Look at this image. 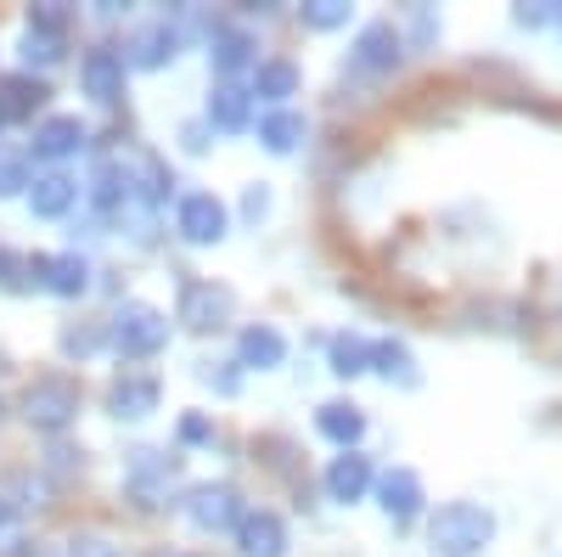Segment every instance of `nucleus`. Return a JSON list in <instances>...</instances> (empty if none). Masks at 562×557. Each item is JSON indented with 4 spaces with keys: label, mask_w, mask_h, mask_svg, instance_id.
Returning <instances> with one entry per match:
<instances>
[{
    "label": "nucleus",
    "mask_w": 562,
    "mask_h": 557,
    "mask_svg": "<svg viewBox=\"0 0 562 557\" xmlns=\"http://www.w3.org/2000/svg\"><path fill=\"white\" fill-rule=\"evenodd\" d=\"M428 541L439 557H479L495 541V513L479 501H445L428 519Z\"/></svg>",
    "instance_id": "obj_1"
},
{
    "label": "nucleus",
    "mask_w": 562,
    "mask_h": 557,
    "mask_svg": "<svg viewBox=\"0 0 562 557\" xmlns=\"http://www.w3.org/2000/svg\"><path fill=\"white\" fill-rule=\"evenodd\" d=\"M108 344H113L124 360H147V355H158V349L169 344V315H164L158 304L130 299V304H119L113 321H108Z\"/></svg>",
    "instance_id": "obj_2"
},
{
    "label": "nucleus",
    "mask_w": 562,
    "mask_h": 557,
    "mask_svg": "<svg viewBox=\"0 0 562 557\" xmlns=\"http://www.w3.org/2000/svg\"><path fill=\"white\" fill-rule=\"evenodd\" d=\"M79 405H85L79 383L63 378V371H45V378H34L23 389V423L40 428V434H63L74 416H79Z\"/></svg>",
    "instance_id": "obj_3"
},
{
    "label": "nucleus",
    "mask_w": 562,
    "mask_h": 557,
    "mask_svg": "<svg viewBox=\"0 0 562 557\" xmlns=\"http://www.w3.org/2000/svg\"><path fill=\"white\" fill-rule=\"evenodd\" d=\"M243 490L237 484H198L186 495V519H192L203 535H220V530H237L243 524Z\"/></svg>",
    "instance_id": "obj_4"
},
{
    "label": "nucleus",
    "mask_w": 562,
    "mask_h": 557,
    "mask_svg": "<svg viewBox=\"0 0 562 557\" xmlns=\"http://www.w3.org/2000/svg\"><path fill=\"white\" fill-rule=\"evenodd\" d=\"M231 310H237V293H231L225 282H186L175 321H186L192 333H214V327L231 321Z\"/></svg>",
    "instance_id": "obj_5"
},
{
    "label": "nucleus",
    "mask_w": 562,
    "mask_h": 557,
    "mask_svg": "<svg viewBox=\"0 0 562 557\" xmlns=\"http://www.w3.org/2000/svg\"><path fill=\"white\" fill-rule=\"evenodd\" d=\"M225 225H231V214H225V203L214 192H186L180 209H175V231H180L186 243H198V248L220 243Z\"/></svg>",
    "instance_id": "obj_6"
},
{
    "label": "nucleus",
    "mask_w": 562,
    "mask_h": 557,
    "mask_svg": "<svg viewBox=\"0 0 562 557\" xmlns=\"http://www.w3.org/2000/svg\"><path fill=\"white\" fill-rule=\"evenodd\" d=\"M79 85L90 102L113 108L124 97V52H113V45H90V52L79 57Z\"/></svg>",
    "instance_id": "obj_7"
},
{
    "label": "nucleus",
    "mask_w": 562,
    "mask_h": 557,
    "mask_svg": "<svg viewBox=\"0 0 562 557\" xmlns=\"http://www.w3.org/2000/svg\"><path fill=\"white\" fill-rule=\"evenodd\" d=\"M29 270H34V282L57 299H79L90 288V265L79 254H40V259H29Z\"/></svg>",
    "instance_id": "obj_8"
},
{
    "label": "nucleus",
    "mask_w": 562,
    "mask_h": 557,
    "mask_svg": "<svg viewBox=\"0 0 562 557\" xmlns=\"http://www.w3.org/2000/svg\"><path fill=\"white\" fill-rule=\"evenodd\" d=\"M158 400H164V383L153 378V371H124V378H113V389H108V411L113 416H153L158 411Z\"/></svg>",
    "instance_id": "obj_9"
},
{
    "label": "nucleus",
    "mask_w": 562,
    "mask_h": 557,
    "mask_svg": "<svg viewBox=\"0 0 562 557\" xmlns=\"http://www.w3.org/2000/svg\"><path fill=\"white\" fill-rule=\"evenodd\" d=\"M237 546H243V557H288V524L270 506H254L237 524Z\"/></svg>",
    "instance_id": "obj_10"
},
{
    "label": "nucleus",
    "mask_w": 562,
    "mask_h": 557,
    "mask_svg": "<svg viewBox=\"0 0 562 557\" xmlns=\"http://www.w3.org/2000/svg\"><path fill=\"white\" fill-rule=\"evenodd\" d=\"M400 57H405V40H400L394 23H366V29H360V40H355V68H366V74H394Z\"/></svg>",
    "instance_id": "obj_11"
},
{
    "label": "nucleus",
    "mask_w": 562,
    "mask_h": 557,
    "mask_svg": "<svg viewBox=\"0 0 562 557\" xmlns=\"http://www.w3.org/2000/svg\"><path fill=\"white\" fill-rule=\"evenodd\" d=\"M422 501H428V495H422V479H416L411 468H389V474L378 479V506H383L394 524H411V519L422 513Z\"/></svg>",
    "instance_id": "obj_12"
},
{
    "label": "nucleus",
    "mask_w": 562,
    "mask_h": 557,
    "mask_svg": "<svg viewBox=\"0 0 562 557\" xmlns=\"http://www.w3.org/2000/svg\"><path fill=\"white\" fill-rule=\"evenodd\" d=\"M175 52H180V29H169V23H147V29H135V34H130L124 68H164V63H175Z\"/></svg>",
    "instance_id": "obj_13"
},
{
    "label": "nucleus",
    "mask_w": 562,
    "mask_h": 557,
    "mask_svg": "<svg viewBox=\"0 0 562 557\" xmlns=\"http://www.w3.org/2000/svg\"><path fill=\"white\" fill-rule=\"evenodd\" d=\"M248 119H254V97H248V85L220 79V85L209 90V124H214V130H225V135H237V130H248Z\"/></svg>",
    "instance_id": "obj_14"
},
{
    "label": "nucleus",
    "mask_w": 562,
    "mask_h": 557,
    "mask_svg": "<svg viewBox=\"0 0 562 557\" xmlns=\"http://www.w3.org/2000/svg\"><path fill=\"white\" fill-rule=\"evenodd\" d=\"M85 142H90V130L74 113H52V119H40V130H34V153L40 158H74Z\"/></svg>",
    "instance_id": "obj_15"
},
{
    "label": "nucleus",
    "mask_w": 562,
    "mask_h": 557,
    "mask_svg": "<svg viewBox=\"0 0 562 557\" xmlns=\"http://www.w3.org/2000/svg\"><path fill=\"white\" fill-rule=\"evenodd\" d=\"M371 490V461L360 456V450H344V456H333V461H326V495H333V501H360Z\"/></svg>",
    "instance_id": "obj_16"
},
{
    "label": "nucleus",
    "mask_w": 562,
    "mask_h": 557,
    "mask_svg": "<svg viewBox=\"0 0 562 557\" xmlns=\"http://www.w3.org/2000/svg\"><path fill=\"white\" fill-rule=\"evenodd\" d=\"M74 198H79V180H74V175H63V169L29 180V209H34L40 220H63V214L74 209Z\"/></svg>",
    "instance_id": "obj_17"
},
{
    "label": "nucleus",
    "mask_w": 562,
    "mask_h": 557,
    "mask_svg": "<svg viewBox=\"0 0 562 557\" xmlns=\"http://www.w3.org/2000/svg\"><path fill=\"white\" fill-rule=\"evenodd\" d=\"M288 360V338H281L276 327H265V321H254V327L237 333V366H254V371H270Z\"/></svg>",
    "instance_id": "obj_18"
},
{
    "label": "nucleus",
    "mask_w": 562,
    "mask_h": 557,
    "mask_svg": "<svg viewBox=\"0 0 562 557\" xmlns=\"http://www.w3.org/2000/svg\"><path fill=\"white\" fill-rule=\"evenodd\" d=\"M45 79L34 74H12V79H0V124H18V119H34V108H45Z\"/></svg>",
    "instance_id": "obj_19"
},
{
    "label": "nucleus",
    "mask_w": 562,
    "mask_h": 557,
    "mask_svg": "<svg viewBox=\"0 0 562 557\" xmlns=\"http://www.w3.org/2000/svg\"><path fill=\"white\" fill-rule=\"evenodd\" d=\"M315 428L333 439V445H344V450H355L360 445V434H366V411L355 405V400H326L321 411H315Z\"/></svg>",
    "instance_id": "obj_20"
},
{
    "label": "nucleus",
    "mask_w": 562,
    "mask_h": 557,
    "mask_svg": "<svg viewBox=\"0 0 562 557\" xmlns=\"http://www.w3.org/2000/svg\"><path fill=\"white\" fill-rule=\"evenodd\" d=\"M371 371H383L389 383H405V389L422 383L416 355H411V344H400V338H378V344H371Z\"/></svg>",
    "instance_id": "obj_21"
},
{
    "label": "nucleus",
    "mask_w": 562,
    "mask_h": 557,
    "mask_svg": "<svg viewBox=\"0 0 562 557\" xmlns=\"http://www.w3.org/2000/svg\"><path fill=\"white\" fill-rule=\"evenodd\" d=\"M299 63H288V57H270V63H259V74H254V90H248V97H265L270 108H281V102H288L293 97V90H299Z\"/></svg>",
    "instance_id": "obj_22"
},
{
    "label": "nucleus",
    "mask_w": 562,
    "mask_h": 557,
    "mask_svg": "<svg viewBox=\"0 0 562 557\" xmlns=\"http://www.w3.org/2000/svg\"><path fill=\"white\" fill-rule=\"evenodd\" d=\"M304 142V113H293V108H270L265 119H259V147L265 153H293Z\"/></svg>",
    "instance_id": "obj_23"
},
{
    "label": "nucleus",
    "mask_w": 562,
    "mask_h": 557,
    "mask_svg": "<svg viewBox=\"0 0 562 557\" xmlns=\"http://www.w3.org/2000/svg\"><path fill=\"white\" fill-rule=\"evenodd\" d=\"M209 63L231 79V74H243L248 63H254V40L243 34V29H214V40H209Z\"/></svg>",
    "instance_id": "obj_24"
},
{
    "label": "nucleus",
    "mask_w": 562,
    "mask_h": 557,
    "mask_svg": "<svg viewBox=\"0 0 562 557\" xmlns=\"http://www.w3.org/2000/svg\"><path fill=\"white\" fill-rule=\"evenodd\" d=\"M90 198H97V209H130V198H135V175L124 169V164H102L97 169V180H90Z\"/></svg>",
    "instance_id": "obj_25"
},
{
    "label": "nucleus",
    "mask_w": 562,
    "mask_h": 557,
    "mask_svg": "<svg viewBox=\"0 0 562 557\" xmlns=\"http://www.w3.org/2000/svg\"><path fill=\"white\" fill-rule=\"evenodd\" d=\"M18 57H23L29 68H57V63L68 57V40H63V34H45V29H23Z\"/></svg>",
    "instance_id": "obj_26"
},
{
    "label": "nucleus",
    "mask_w": 562,
    "mask_h": 557,
    "mask_svg": "<svg viewBox=\"0 0 562 557\" xmlns=\"http://www.w3.org/2000/svg\"><path fill=\"white\" fill-rule=\"evenodd\" d=\"M175 468H180V461L164 456V450H135V456H130V484H135V490H153V484L175 479Z\"/></svg>",
    "instance_id": "obj_27"
},
{
    "label": "nucleus",
    "mask_w": 562,
    "mask_h": 557,
    "mask_svg": "<svg viewBox=\"0 0 562 557\" xmlns=\"http://www.w3.org/2000/svg\"><path fill=\"white\" fill-rule=\"evenodd\" d=\"M333 371L338 378H360V371H371V344L360 333H338L333 338Z\"/></svg>",
    "instance_id": "obj_28"
},
{
    "label": "nucleus",
    "mask_w": 562,
    "mask_h": 557,
    "mask_svg": "<svg viewBox=\"0 0 562 557\" xmlns=\"http://www.w3.org/2000/svg\"><path fill=\"white\" fill-rule=\"evenodd\" d=\"M299 18H304V29H344L349 23V0H304Z\"/></svg>",
    "instance_id": "obj_29"
},
{
    "label": "nucleus",
    "mask_w": 562,
    "mask_h": 557,
    "mask_svg": "<svg viewBox=\"0 0 562 557\" xmlns=\"http://www.w3.org/2000/svg\"><path fill=\"white\" fill-rule=\"evenodd\" d=\"M29 29L63 34V29H68V7H63V0H40V7H29Z\"/></svg>",
    "instance_id": "obj_30"
},
{
    "label": "nucleus",
    "mask_w": 562,
    "mask_h": 557,
    "mask_svg": "<svg viewBox=\"0 0 562 557\" xmlns=\"http://www.w3.org/2000/svg\"><path fill=\"white\" fill-rule=\"evenodd\" d=\"M18 541H23V513L12 495H0V552H12Z\"/></svg>",
    "instance_id": "obj_31"
},
{
    "label": "nucleus",
    "mask_w": 562,
    "mask_h": 557,
    "mask_svg": "<svg viewBox=\"0 0 562 557\" xmlns=\"http://www.w3.org/2000/svg\"><path fill=\"white\" fill-rule=\"evenodd\" d=\"M18 192H29V169H23V158H0V198H18Z\"/></svg>",
    "instance_id": "obj_32"
},
{
    "label": "nucleus",
    "mask_w": 562,
    "mask_h": 557,
    "mask_svg": "<svg viewBox=\"0 0 562 557\" xmlns=\"http://www.w3.org/2000/svg\"><path fill=\"white\" fill-rule=\"evenodd\" d=\"M209 439H214V423L203 411H186L180 416V445H209Z\"/></svg>",
    "instance_id": "obj_33"
},
{
    "label": "nucleus",
    "mask_w": 562,
    "mask_h": 557,
    "mask_svg": "<svg viewBox=\"0 0 562 557\" xmlns=\"http://www.w3.org/2000/svg\"><path fill=\"white\" fill-rule=\"evenodd\" d=\"M203 383H214L220 394H237V389H243V378H237V371H231L225 360H220V366H214V360H203Z\"/></svg>",
    "instance_id": "obj_34"
},
{
    "label": "nucleus",
    "mask_w": 562,
    "mask_h": 557,
    "mask_svg": "<svg viewBox=\"0 0 562 557\" xmlns=\"http://www.w3.org/2000/svg\"><path fill=\"white\" fill-rule=\"evenodd\" d=\"M551 18V0H524V7H518V23H529V29H540Z\"/></svg>",
    "instance_id": "obj_35"
},
{
    "label": "nucleus",
    "mask_w": 562,
    "mask_h": 557,
    "mask_svg": "<svg viewBox=\"0 0 562 557\" xmlns=\"http://www.w3.org/2000/svg\"><path fill=\"white\" fill-rule=\"evenodd\" d=\"M243 209H248V220H259V214L270 209V192H265V186H248V198H243Z\"/></svg>",
    "instance_id": "obj_36"
},
{
    "label": "nucleus",
    "mask_w": 562,
    "mask_h": 557,
    "mask_svg": "<svg viewBox=\"0 0 562 557\" xmlns=\"http://www.w3.org/2000/svg\"><path fill=\"white\" fill-rule=\"evenodd\" d=\"M63 349H74V355H85V349H97V333H68V338H63Z\"/></svg>",
    "instance_id": "obj_37"
},
{
    "label": "nucleus",
    "mask_w": 562,
    "mask_h": 557,
    "mask_svg": "<svg viewBox=\"0 0 562 557\" xmlns=\"http://www.w3.org/2000/svg\"><path fill=\"white\" fill-rule=\"evenodd\" d=\"M416 40H422V45L434 40V12H428V7H416Z\"/></svg>",
    "instance_id": "obj_38"
},
{
    "label": "nucleus",
    "mask_w": 562,
    "mask_h": 557,
    "mask_svg": "<svg viewBox=\"0 0 562 557\" xmlns=\"http://www.w3.org/2000/svg\"><path fill=\"white\" fill-rule=\"evenodd\" d=\"M0 270H7V254H0Z\"/></svg>",
    "instance_id": "obj_39"
},
{
    "label": "nucleus",
    "mask_w": 562,
    "mask_h": 557,
    "mask_svg": "<svg viewBox=\"0 0 562 557\" xmlns=\"http://www.w3.org/2000/svg\"><path fill=\"white\" fill-rule=\"evenodd\" d=\"M102 557H119V552H102Z\"/></svg>",
    "instance_id": "obj_40"
}]
</instances>
